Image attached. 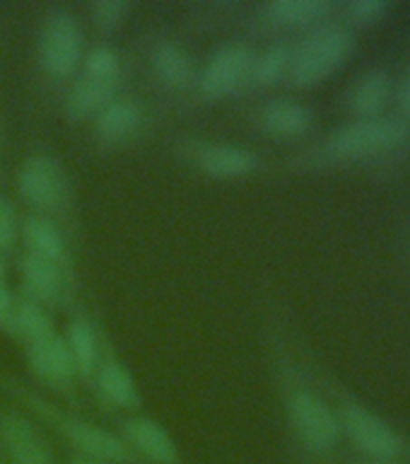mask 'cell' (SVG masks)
Here are the masks:
<instances>
[{"label":"cell","instance_id":"obj_26","mask_svg":"<svg viewBox=\"0 0 410 464\" xmlns=\"http://www.w3.org/2000/svg\"><path fill=\"white\" fill-rule=\"evenodd\" d=\"M85 75L90 78H119V56L109 46H94L85 56Z\"/></svg>","mask_w":410,"mask_h":464},{"label":"cell","instance_id":"obj_20","mask_svg":"<svg viewBox=\"0 0 410 464\" xmlns=\"http://www.w3.org/2000/svg\"><path fill=\"white\" fill-rule=\"evenodd\" d=\"M152 65L159 78L165 80L167 85L181 87L186 85L188 80L194 78V63L186 51L181 49L179 44L165 42L159 44L155 53H152Z\"/></svg>","mask_w":410,"mask_h":464},{"label":"cell","instance_id":"obj_18","mask_svg":"<svg viewBox=\"0 0 410 464\" xmlns=\"http://www.w3.org/2000/svg\"><path fill=\"white\" fill-rule=\"evenodd\" d=\"M140 119H143V111H140L136 102L126 100V97H116L114 102H109L107 107L94 116V129L101 138H121L133 133Z\"/></svg>","mask_w":410,"mask_h":464},{"label":"cell","instance_id":"obj_5","mask_svg":"<svg viewBox=\"0 0 410 464\" xmlns=\"http://www.w3.org/2000/svg\"><path fill=\"white\" fill-rule=\"evenodd\" d=\"M82 58V29L75 14L58 7L46 17L39 34V63L49 75H71Z\"/></svg>","mask_w":410,"mask_h":464},{"label":"cell","instance_id":"obj_31","mask_svg":"<svg viewBox=\"0 0 410 464\" xmlns=\"http://www.w3.org/2000/svg\"><path fill=\"white\" fill-rule=\"evenodd\" d=\"M71 464H107V462H100V459H90V457H75V459H71Z\"/></svg>","mask_w":410,"mask_h":464},{"label":"cell","instance_id":"obj_10","mask_svg":"<svg viewBox=\"0 0 410 464\" xmlns=\"http://www.w3.org/2000/svg\"><path fill=\"white\" fill-rule=\"evenodd\" d=\"M123 440L129 442V448H136L140 455H145L152 462L174 464L179 459L176 442L172 435L167 433L165 426L148 416H136L126 420L123 426Z\"/></svg>","mask_w":410,"mask_h":464},{"label":"cell","instance_id":"obj_28","mask_svg":"<svg viewBox=\"0 0 410 464\" xmlns=\"http://www.w3.org/2000/svg\"><path fill=\"white\" fill-rule=\"evenodd\" d=\"M20 225H17V210L5 196H0V249H5L17 239Z\"/></svg>","mask_w":410,"mask_h":464},{"label":"cell","instance_id":"obj_21","mask_svg":"<svg viewBox=\"0 0 410 464\" xmlns=\"http://www.w3.org/2000/svg\"><path fill=\"white\" fill-rule=\"evenodd\" d=\"M100 392L116 406H136L140 401L136 380L123 362L109 361L100 370Z\"/></svg>","mask_w":410,"mask_h":464},{"label":"cell","instance_id":"obj_3","mask_svg":"<svg viewBox=\"0 0 410 464\" xmlns=\"http://www.w3.org/2000/svg\"><path fill=\"white\" fill-rule=\"evenodd\" d=\"M340 430L372 462H396L405 455V440L377 413L360 404H348L340 411Z\"/></svg>","mask_w":410,"mask_h":464},{"label":"cell","instance_id":"obj_13","mask_svg":"<svg viewBox=\"0 0 410 464\" xmlns=\"http://www.w3.org/2000/svg\"><path fill=\"white\" fill-rule=\"evenodd\" d=\"M261 130L271 138H300L311 126V111L297 100H273L261 109Z\"/></svg>","mask_w":410,"mask_h":464},{"label":"cell","instance_id":"obj_25","mask_svg":"<svg viewBox=\"0 0 410 464\" xmlns=\"http://www.w3.org/2000/svg\"><path fill=\"white\" fill-rule=\"evenodd\" d=\"M389 3L386 0H350L343 7L348 24L353 27H375L389 14Z\"/></svg>","mask_w":410,"mask_h":464},{"label":"cell","instance_id":"obj_22","mask_svg":"<svg viewBox=\"0 0 410 464\" xmlns=\"http://www.w3.org/2000/svg\"><path fill=\"white\" fill-rule=\"evenodd\" d=\"M65 343L71 348L75 370H80L82 375H90L94 370V365H97V355H100L94 326L90 324L87 319H75L71 324V332H68Z\"/></svg>","mask_w":410,"mask_h":464},{"label":"cell","instance_id":"obj_7","mask_svg":"<svg viewBox=\"0 0 410 464\" xmlns=\"http://www.w3.org/2000/svg\"><path fill=\"white\" fill-rule=\"evenodd\" d=\"M17 188L36 208H51L65 194L63 169L49 155H32L17 172Z\"/></svg>","mask_w":410,"mask_h":464},{"label":"cell","instance_id":"obj_17","mask_svg":"<svg viewBox=\"0 0 410 464\" xmlns=\"http://www.w3.org/2000/svg\"><path fill=\"white\" fill-rule=\"evenodd\" d=\"M263 13L273 24L281 27H307L321 22L331 13L329 0H271Z\"/></svg>","mask_w":410,"mask_h":464},{"label":"cell","instance_id":"obj_29","mask_svg":"<svg viewBox=\"0 0 410 464\" xmlns=\"http://www.w3.org/2000/svg\"><path fill=\"white\" fill-rule=\"evenodd\" d=\"M394 97H396L401 119L408 123L410 121V65L405 68V72L401 75V80H398V87H396V92H394Z\"/></svg>","mask_w":410,"mask_h":464},{"label":"cell","instance_id":"obj_19","mask_svg":"<svg viewBox=\"0 0 410 464\" xmlns=\"http://www.w3.org/2000/svg\"><path fill=\"white\" fill-rule=\"evenodd\" d=\"M22 274H24V281L32 288V293L43 297V300H53L63 290L61 264H53V261L42 259V256L27 254L24 261H22Z\"/></svg>","mask_w":410,"mask_h":464},{"label":"cell","instance_id":"obj_8","mask_svg":"<svg viewBox=\"0 0 410 464\" xmlns=\"http://www.w3.org/2000/svg\"><path fill=\"white\" fill-rule=\"evenodd\" d=\"M0 438L14 464H53V450L42 430L20 413L0 416Z\"/></svg>","mask_w":410,"mask_h":464},{"label":"cell","instance_id":"obj_32","mask_svg":"<svg viewBox=\"0 0 410 464\" xmlns=\"http://www.w3.org/2000/svg\"><path fill=\"white\" fill-rule=\"evenodd\" d=\"M0 278H5V259H3V254H0Z\"/></svg>","mask_w":410,"mask_h":464},{"label":"cell","instance_id":"obj_6","mask_svg":"<svg viewBox=\"0 0 410 464\" xmlns=\"http://www.w3.org/2000/svg\"><path fill=\"white\" fill-rule=\"evenodd\" d=\"M253 61H256V53L252 46L242 42L224 44L215 49L203 65L201 78H198L203 94H208L213 100L232 94L244 82L246 75H252Z\"/></svg>","mask_w":410,"mask_h":464},{"label":"cell","instance_id":"obj_11","mask_svg":"<svg viewBox=\"0 0 410 464\" xmlns=\"http://www.w3.org/2000/svg\"><path fill=\"white\" fill-rule=\"evenodd\" d=\"M391 94H394V87H391L389 72L372 68L358 75V80L348 90L346 102L355 119H377L389 104Z\"/></svg>","mask_w":410,"mask_h":464},{"label":"cell","instance_id":"obj_12","mask_svg":"<svg viewBox=\"0 0 410 464\" xmlns=\"http://www.w3.org/2000/svg\"><path fill=\"white\" fill-rule=\"evenodd\" d=\"M198 165L205 174L215 179H234L253 172L259 160L252 150H246L242 145L230 143H210L198 152Z\"/></svg>","mask_w":410,"mask_h":464},{"label":"cell","instance_id":"obj_30","mask_svg":"<svg viewBox=\"0 0 410 464\" xmlns=\"http://www.w3.org/2000/svg\"><path fill=\"white\" fill-rule=\"evenodd\" d=\"M10 312H13V297H10V290H7L5 281L0 278V322L10 317Z\"/></svg>","mask_w":410,"mask_h":464},{"label":"cell","instance_id":"obj_4","mask_svg":"<svg viewBox=\"0 0 410 464\" xmlns=\"http://www.w3.org/2000/svg\"><path fill=\"white\" fill-rule=\"evenodd\" d=\"M288 416L300 442L314 455L331 452L343 435L340 419L331 411V406L311 392L300 390L288 399Z\"/></svg>","mask_w":410,"mask_h":464},{"label":"cell","instance_id":"obj_23","mask_svg":"<svg viewBox=\"0 0 410 464\" xmlns=\"http://www.w3.org/2000/svg\"><path fill=\"white\" fill-rule=\"evenodd\" d=\"M290 63H292V49L285 44H275V46L263 51L261 56H256L252 75L259 85H275L285 72H290Z\"/></svg>","mask_w":410,"mask_h":464},{"label":"cell","instance_id":"obj_9","mask_svg":"<svg viewBox=\"0 0 410 464\" xmlns=\"http://www.w3.org/2000/svg\"><path fill=\"white\" fill-rule=\"evenodd\" d=\"M63 430L68 435V440L82 452V457L100 459V462L107 464H126L133 457L129 442L111 433V430H107V428L94 426V423H87V420L71 419L63 423Z\"/></svg>","mask_w":410,"mask_h":464},{"label":"cell","instance_id":"obj_15","mask_svg":"<svg viewBox=\"0 0 410 464\" xmlns=\"http://www.w3.org/2000/svg\"><path fill=\"white\" fill-rule=\"evenodd\" d=\"M116 87H119L116 80L82 75V78L71 87L65 109H68V114H71L72 119H94L101 109L107 107L109 102L116 100Z\"/></svg>","mask_w":410,"mask_h":464},{"label":"cell","instance_id":"obj_16","mask_svg":"<svg viewBox=\"0 0 410 464\" xmlns=\"http://www.w3.org/2000/svg\"><path fill=\"white\" fill-rule=\"evenodd\" d=\"M22 235H24V242L29 246V254L42 256L46 261H53V264H63L65 261L68 249H65L63 235L56 227V223L49 220L46 216L34 213V216L24 218Z\"/></svg>","mask_w":410,"mask_h":464},{"label":"cell","instance_id":"obj_24","mask_svg":"<svg viewBox=\"0 0 410 464\" xmlns=\"http://www.w3.org/2000/svg\"><path fill=\"white\" fill-rule=\"evenodd\" d=\"M14 319H17V326L22 329V334L27 336L29 343L32 341H42L46 336H53V324H51L49 314L42 310V304L34 303V300H24V303L17 307L14 312Z\"/></svg>","mask_w":410,"mask_h":464},{"label":"cell","instance_id":"obj_33","mask_svg":"<svg viewBox=\"0 0 410 464\" xmlns=\"http://www.w3.org/2000/svg\"><path fill=\"white\" fill-rule=\"evenodd\" d=\"M355 464H398V462H372V459H365V462H355Z\"/></svg>","mask_w":410,"mask_h":464},{"label":"cell","instance_id":"obj_2","mask_svg":"<svg viewBox=\"0 0 410 464\" xmlns=\"http://www.w3.org/2000/svg\"><path fill=\"white\" fill-rule=\"evenodd\" d=\"M355 49V36L340 24H321L304 36L302 44L292 51L290 80L295 87H317L329 80L346 63Z\"/></svg>","mask_w":410,"mask_h":464},{"label":"cell","instance_id":"obj_27","mask_svg":"<svg viewBox=\"0 0 410 464\" xmlns=\"http://www.w3.org/2000/svg\"><path fill=\"white\" fill-rule=\"evenodd\" d=\"M126 10H129V5L123 0H97V3H92V20L101 27H114L123 20Z\"/></svg>","mask_w":410,"mask_h":464},{"label":"cell","instance_id":"obj_14","mask_svg":"<svg viewBox=\"0 0 410 464\" xmlns=\"http://www.w3.org/2000/svg\"><path fill=\"white\" fill-rule=\"evenodd\" d=\"M27 358L36 375H42L43 380H51V382H65L75 372L71 348H68L65 339H61L56 334L42 341H32Z\"/></svg>","mask_w":410,"mask_h":464},{"label":"cell","instance_id":"obj_1","mask_svg":"<svg viewBox=\"0 0 410 464\" xmlns=\"http://www.w3.org/2000/svg\"><path fill=\"white\" fill-rule=\"evenodd\" d=\"M408 138L410 129L404 119H394V116L355 119L331 130L321 152L326 160L333 162H355V160L377 158L396 150Z\"/></svg>","mask_w":410,"mask_h":464}]
</instances>
